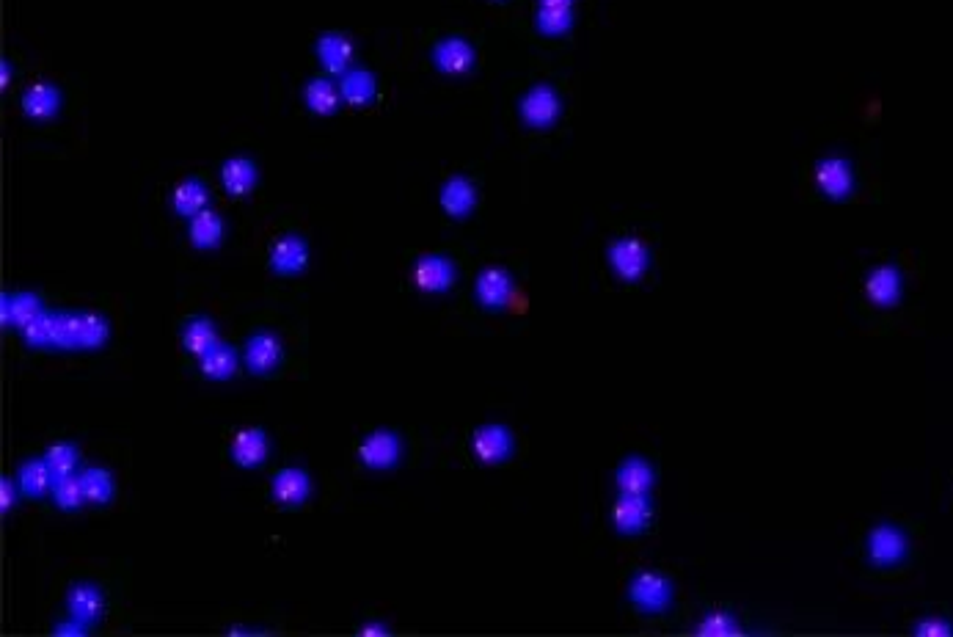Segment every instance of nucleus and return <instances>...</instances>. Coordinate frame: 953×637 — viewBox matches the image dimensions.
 <instances>
[{"label": "nucleus", "instance_id": "e433bc0d", "mask_svg": "<svg viewBox=\"0 0 953 637\" xmlns=\"http://www.w3.org/2000/svg\"><path fill=\"white\" fill-rule=\"evenodd\" d=\"M53 329H56V312L45 309L39 318H34L28 326H23V342L31 348H45L53 345Z\"/></svg>", "mask_w": 953, "mask_h": 637}, {"label": "nucleus", "instance_id": "1a4fd4ad", "mask_svg": "<svg viewBox=\"0 0 953 637\" xmlns=\"http://www.w3.org/2000/svg\"><path fill=\"white\" fill-rule=\"evenodd\" d=\"M513 433L505 425H483L471 433V455L480 464H502L513 453Z\"/></svg>", "mask_w": 953, "mask_h": 637}, {"label": "nucleus", "instance_id": "c85d7f7f", "mask_svg": "<svg viewBox=\"0 0 953 637\" xmlns=\"http://www.w3.org/2000/svg\"><path fill=\"white\" fill-rule=\"evenodd\" d=\"M182 345H185V351L196 356V359H202V356L213 351L215 345H221L213 320L204 318V315L202 318L188 320V323L182 326Z\"/></svg>", "mask_w": 953, "mask_h": 637}, {"label": "nucleus", "instance_id": "4468645a", "mask_svg": "<svg viewBox=\"0 0 953 637\" xmlns=\"http://www.w3.org/2000/svg\"><path fill=\"white\" fill-rule=\"evenodd\" d=\"M816 185L821 194L830 196L835 202H843L854 191V171L843 158H827L816 166Z\"/></svg>", "mask_w": 953, "mask_h": 637}, {"label": "nucleus", "instance_id": "4c0bfd02", "mask_svg": "<svg viewBox=\"0 0 953 637\" xmlns=\"http://www.w3.org/2000/svg\"><path fill=\"white\" fill-rule=\"evenodd\" d=\"M53 345L56 348H80V312H56V329H53Z\"/></svg>", "mask_w": 953, "mask_h": 637}, {"label": "nucleus", "instance_id": "7c9ffc66", "mask_svg": "<svg viewBox=\"0 0 953 637\" xmlns=\"http://www.w3.org/2000/svg\"><path fill=\"white\" fill-rule=\"evenodd\" d=\"M692 632L697 637H741L744 635V626L728 610H711V613H706L697 621Z\"/></svg>", "mask_w": 953, "mask_h": 637}, {"label": "nucleus", "instance_id": "393cba45", "mask_svg": "<svg viewBox=\"0 0 953 637\" xmlns=\"http://www.w3.org/2000/svg\"><path fill=\"white\" fill-rule=\"evenodd\" d=\"M224 229L226 224H224V218H221V213L213 210V207H204L202 213H196V216L191 218V224H188V238H191V243L196 246V249L210 251L224 240Z\"/></svg>", "mask_w": 953, "mask_h": 637}, {"label": "nucleus", "instance_id": "72a5a7b5", "mask_svg": "<svg viewBox=\"0 0 953 637\" xmlns=\"http://www.w3.org/2000/svg\"><path fill=\"white\" fill-rule=\"evenodd\" d=\"M111 337V323L102 312H80V348H102Z\"/></svg>", "mask_w": 953, "mask_h": 637}, {"label": "nucleus", "instance_id": "9d476101", "mask_svg": "<svg viewBox=\"0 0 953 637\" xmlns=\"http://www.w3.org/2000/svg\"><path fill=\"white\" fill-rule=\"evenodd\" d=\"M653 519V505L648 497H634V494H617L612 505V524L617 533L640 535L648 530Z\"/></svg>", "mask_w": 953, "mask_h": 637}, {"label": "nucleus", "instance_id": "dca6fc26", "mask_svg": "<svg viewBox=\"0 0 953 637\" xmlns=\"http://www.w3.org/2000/svg\"><path fill=\"white\" fill-rule=\"evenodd\" d=\"M353 39L348 34H342V31H328L317 39V58H320V64L326 67L328 75H345L350 69V61H353Z\"/></svg>", "mask_w": 953, "mask_h": 637}, {"label": "nucleus", "instance_id": "c03bdc74", "mask_svg": "<svg viewBox=\"0 0 953 637\" xmlns=\"http://www.w3.org/2000/svg\"><path fill=\"white\" fill-rule=\"evenodd\" d=\"M538 6H573V0H538Z\"/></svg>", "mask_w": 953, "mask_h": 637}, {"label": "nucleus", "instance_id": "6ab92c4d", "mask_svg": "<svg viewBox=\"0 0 953 637\" xmlns=\"http://www.w3.org/2000/svg\"><path fill=\"white\" fill-rule=\"evenodd\" d=\"M259 169L257 163L246 155H232L221 166V185L229 196H248L257 188Z\"/></svg>", "mask_w": 953, "mask_h": 637}, {"label": "nucleus", "instance_id": "5701e85b", "mask_svg": "<svg viewBox=\"0 0 953 637\" xmlns=\"http://www.w3.org/2000/svg\"><path fill=\"white\" fill-rule=\"evenodd\" d=\"M303 103L306 108L317 116H331L337 114L339 105L345 103L342 100V91H339V83H334L331 78H312L306 80V86H303Z\"/></svg>", "mask_w": 953, "mask_h": 637}, {"label": "nucleus", "instance_id": "f704fd0d", "mask_svg": "<svg viewBox=\"0 0 953 637\" xmlns=\"http://www.w3.org/2000/svg\"><path fill=\"white\" fill-rule=\"evenodd\" d=\"M53 500L61 511H80L83 508V502L86 500V491H83V483H80V475H67V478H56L53 483Z\"/></svg>", "mask_w": 953, "mask_h": 637}, {"label": "nucleus", "instance_id": "0eeeda50", "mask_svg": "<svg viewBox=\"0 0 953 637\" xmlns=\"http://www.w3.org/2000/svg\"><path fill=\"white\" fill-rule=\"evenodd\" d=\"M411 279L422 293H447L449 287L455 285L458 271H455V262L444 254H422L414 262Z\"/></svg>", "mask_w": 953, "mask_h": 637}, {"label": "nucleus", "instance_id": "412c9836", "mask_svg": "<svg viewBox=\"0 0 953 637\" xmlns=\"http://www.w3.org/2000/svg\"><path fill=\"white\" fill-rule=\"evenodd\" d=\"M20 105H23L28 119H36V122L56 119L58 111H61V91L53 83H34L20 97Z\"/></svg>", "mask_w": 953, "mask_h": 637}, {"label": "nucleus", "instance_id": "bb28decb", "mask_svg": "<svg viewBox=\"0 0 953 637\" xmlns=\"http://www.w3.org/2000/svg\"><path fill=\"white\" fill-rule=\"evenodd\" d=\"M67 610L69 615H75L80 621H86V624H94V621H100L102 610H105V596H102L100 588H94L89 582H80L75 585L67 596Z\"/></svg>", "mask_w": 953, "mask_h": 637}, {"label": "nucleus", "instance_id": "7ed1b4c3", "mask_svg": "<svg viewBox=\"0 0 953 637\" xmlns=\"http://www.w3.org/2000/svg\"><path fill=\"white\" fill-rule=\"evenodd\" d=\"M628 602L645 615H662L673 604V582L662 571H640L628 585Z\"/></svg>", "mask_w": 953, "mask_h": 637}, {"label": "nucleus", "instance_id": "a19ab883", "mask_svg": "<svg viewBox=\"0 0 953 637\" xmlns=\"http://www.w3.org/2000/svg\"><path fill=\"white\" fill-rule=\"evenodd\" d=\"M91 632V624L86 621H80V618H69V621H61V624L53 626V635H67V637H83Z\"/></svg>", "mask_w": 953, "mask_h": 637}, {"label": "nucleus", "instance_id": "79ce46f5", "mask_svg": "<svg viewBox=\"0 0 953 637\" xmlns=\"http://www.w3.org/2000/svg\"><path fill=\"white\" fill-rule=\"evenodd\" d=\"M356 632H359V635H372V637H381V635H389V632H392V629H389V626L383 624V621H367V624H361L359 629H356Z\"/></svg>", "mask_w": 953, "mask_h": 637}, {"label": "nucleus", "instance_id": "37998d69", "mask_svg": "<svg viewBox=\"0 0 953 637\" xmlns=\"http://www.w3.org/2000/svg\"><path fill=\"white\" fill-rule=\"evenodd\" d=\"M12 72H14L12 61H6V58H3V80H0V83H3V89H9V83H12Z\"/></svg>", "mask_w": 953, "mask_h": 637}, {"label": "nucleus", "instance_id": "39448f33", "mask_svg": "<svg viewBox=\"0 0 953 637\" xmlns=\"http://www.w3.org/2000/svg\"><path fill=\"white\" fill-rule=\"evenodd\" d=\"M430 56H433V64H436L438 72H444V75H469L474 64H477V50L471 45L466 36H441L433 50H430Z\"/></svg>", "mask_w": 953, "mask_h": 637}, {"label": "nucleus", "instance_id": "6e6552de", "mask_svg": "<svg viewBox=\"0 0 953 637\" xmlns=\"http://www.w3.org/2000/svg\"><path fill=\"white\" fill-rule=\"evenodd\" d=\"M309 262V243L295 232H284L270 246V271L279 276H298Z\"/></svg>", "mask_w": 953, "mask_h": 637}, {"label": "nucleus", "instance_id": "aec40b11", "mask_svg": "<svg viewBox=\"0 0 953 637\" xmlns=\"http://www.w3.org/2000/svg\"><path fill=\"white\" fill-rule=\"evenodd\" d=\"M270 455V439L262 428H243L232 439V458L237 467L254 469Z\"/></svg>", "mask_w": 953, "mask_h": 637}, {"label": "nucleus", "instance_id": "ea45409f", "mask_svg": "<svg viewBox=\"0 0 953 637\" xmlns=\"http://www.w3.org/2000/svg\"><path fill=\"white\" fill-rule=\"evenodd\" d=\"M17 491H20L17 480L12 478L0 480V511H3V516L14 511V505H17Z\"/></svg>", "mask_w": 953, "mask_h": 637}, {"label": "nucleus", "instance_id": "20e7f679", "mask_svg": "<svg viewBox=\"0 0 953 637\" xmlns=\"http://www.w3.org/2000/svg\"><path fill=\"white\" fill-rule=\"evenodd\" d=\"M562 114V100L560 94L554 86L549 83H538V86H532V89L521 97V103H518V116H521V122L527 127H535V130H543V127H551Z\"/></svg>", "mask_w": 953, "mask_h": 637}, {"label": "nucleus", "instance_id": "2eb2a0df", "mask_svg": "<svg viewBox=\"0 0 953 637\" xmlns=\"http://www.w3.org/2000/svg\"><path fill=\"white\" fill-rule=\"evenodd\" d=\"M617 491L620 494H634V497H651L653 486H656V472H653L651 461H645L640 455H631L626 458L615 475Z\"/></svg>", "mask_w": 953, "mask_h": 637}, {"label": "nucleus", "instance_id": "423d86ee", "mask_svg": "<svg viewBox=\"0 0 953 637\" xmlns=\"http://www.w3.org/2000/svg\"><path fill=\"white\" fill-rule=\"evenodd\" d=\"M359 461L367 469H392L400 458H403V439L394 431H372L370 436H364L356 447Z\"/></svg>", "mask_w": 953, "mask_h": 637}, {"label": "nucleus", "instance_id": "473e14b6", "mask_svg": "<svg viewBox=\"0 0 953 637\" xmlns=\"http://www.w3.org/2000/svg\"><path fill=\"white\" fill-rule=\"evenodd\" d=\"M80 483H83V491H86V500L94 502V505H105V502H111L113 491H116V483H113L111 472L102 467H89L80 472Z\"/></svg>", "mask_w": 953, "mask_h": 637}, {"label": "nucleus", "instance_id": "c756f323", "mask_svg": "<svg viewBox=\"0 0 953 637\" xmlns=\"http://www.w3.org/2000/svg\"><path fill=\"white\" fill-rule=\"evenodd\" d=\"M237 351L229 345H215L213 351L199 359V373L210 381H226L237 373Z\"/></svg>", "mask_w": 953, "mask_h": 637}, {"label": "nucleus", "instance_id": "f03ea898", "mask_svg": "<svg viewBox=\"0 0 953 637\" xmlns=\"http://www.w3.org/2000/svg\"><path fill=\"white\" fill-rule=\"evenodd\" d=\"M865 555L874 569H896L909 555L907 533L896 524H876L865 541Z\"/></svg>", "mask_w": 953, "mask_h": 637}, {"label": "nucleus", "instance_id": "f257e3e1", "mask_svg": "<svg viewBox=\"0 0 953 637\" xmlns=\"http://www.w3.org/2000/svg\"><path fill=\"white\" fill-rule=\"evenodd\" d=\"M606 257H609V265H612L617 279L628 282V285L640 282L642 276L648 273V268H651V249L637 235H620V238L612 240L609 249H606Z\"/></svg>", "mask_w": 953, "mask_h": 637}, {"label": "nucleus", "instance_id": "b1692460", "mask_svg": "<svg viewBox=\"0 0 953 637\" xmlns=\"http://www.w3.org/2000/svg\"><path fill=\"white\" fill-rule=\"evenodd\" d=\"M0 307H3V326H14V329H23L45 312V304L36 293H3Z\"/></svg>", "mask_w": 953, "mask_h": 637}, {"label": "nucleus", "instance_id": "a211bd4d", "mask_svg": "<svg viewBox=\"0 0 953 637\" xmlns=\"http://www.w3.org/2000/svg\"><path fill=\"white\" fill-rule=\"evenodd\" d=\"M270 494H273V500L279 502V505H301V502L309 500V494H312V478H309V472L301 467L281 469L279 475L273 478Z\"/></svg>", "mask_w": 953, "mask_h": 637}, {"label": "nucleus", "instance_id": "f8f14e48", "mask_svg": "<svg viewBox=\"0 0 953 637\" xmlns=\"http://www.w3.org/2000/svg\"><path fill=\"white\" fill-rule=\"evenodd\" d=\"M513 290H516V285H513L510 273L499 265H488L474 282V296L485 309H505L513 298Z\"/></svg>", "mask_w": 953, "mask_h": 637}, {"label": "nucleus", "instance_id": "9b49d317", "mask_svg": "<svg viewBox=\"0 0 953 637\" xmlns=\"http://www.w3.org/2000/svg\"><path fill=\"white\" fill-rule=\"evenodd\" d=\"M865 298L876 307H896L904 293V276L896 265H876L874 271L865 276Z\"/></svg>", "mask_w": 953, "mask_h": 637}, {"label": "nucleus", "instance_id": "ddd939ff", "mask_svg": "<svg viewBox=\"0 0 953 637\" xmlns=\"http://www.w3.org/2000/svg\"><path fill=\"white\" fill-rule=\"evenodd\" d=\"M281 340L279 334L273 331H257L251 340L246 342V351H243V362L254 373V376H268L273 373L281 362Z\"/></svg>", "mask_w": 953, "mask_h": 637}, {"label": "nucleus", "instance_id": "a878e982", "mask_svg": "<svg viewBox=\"0 0 953 637\" xmlns=\"http://www.w3.org/2000/svg\"><path fill=\"white\" fill-rule=\"evenodd\" d=\"M171 207L174 213L182 218H193L196 213H202L204 207H210V191L199 177H188L182 180L174 191H171Z\"/></svg>", "mask_w": 953, "mask_h": 637}, {"label": "nucleus", "instance_id": "f3484780", "mask_svg": "<svg viewBox=\"0 0 953 637\" xmlns=\"http://www.w3.org/2000/svg\"><path fill=\"white\" fill-rule=\"evenodd\" d=\"M438 202H441V210H444L449 218H466L471 210L477 207V185H474L469 177L455 174V177H449V180L441 185Z\"/></svg>", "mask_w": 953, "mask_h": 637}, {"label": "nucleus", "instance_id": "2f4dec72", "mask_svg": "<svg viewBox=\"0 0 953 637\" xmlns=\"http://www.w3.org/2000/svg\"><path fill=\"white\" fill-rule=\"evenodd\" d=\"M535 28L543 36H565L573 28V6H538Z\"/></svg>", "mask_w": 953, "mask_h": 637}, {"label": "nucleus", "instance_id": "cd10ccee", "mask_svg": "<svg viewBox=\"0 0 953 637\" xmlns=\"http://www.w3.org/2000/svg\"><path fill=\"white\" fill-rule=\"evenodd\" d=\"M339 91H342V100L353 108H361L375 100L378 94V83L375 75L367 69H348L342 78H339Z\"/></svg>", "mask_w": 953, "mask_h": 637}, {"label": "nucleus", "instance_id": "58836bf2", "mask_svg": "<svg viewBox=\"0 0 953 637\" xmlns=\"http://www.w3.org/2000/svg\"><path fill=\"white\" fill-rule=\"evenodd\" d=\"M912 635L918 637H953V621L945 615H926L912 626Z\"/></svg>", "mask_w": 953, "mask_h": 637}, {"label": "nucleus", "instance_id": "c9c22d12", "mask_svg": "<svg viewBox=\"0 0 953 637\" xmlns=\"http://www.w3.org/2000/svg\"><path fill=\"white\" fill-rule=\"evenodd\" d=\"M45 461L50 464V469L56 472V478H67V475H75V469L80 467V450L78 444L72 442H56L47 447Z\"/></svg>", "mask_w": 953, "mask_h": 637}, {"label": "nucleus", "instance_id": "4be33fe9", "mask_svg": "<svg viewBox=\"0 0 953 637\" xmlns=\"http://www.w3.org/2000/svg\"><path fill=\"white\" fill-rule=\"evenodd\" d=\"M53 483H56V472L50 469V464L45 461V455L42 458H31V461H25L20 464V472H17V486H20V494L28 497V500H36V497H45L53 491Z\"/></svg>", "mask_w": 953, "mask_h": 637}]
</instances>
